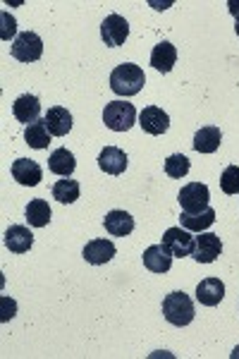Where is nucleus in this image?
Wrapping results in <instances>:
<instances>
[{
	"instance_id": "1",
	"label": "nucleus",
	"mask_w": 239,
	"mask_h": 359,
	"mask_svg": "<svg viewBox=\"0 0 239 359\" xmlns=\"http://www.w3.org/2000/svg\"><path fill=\"white\" fill-rule=\"evenodd\" d=\"M146 84V74L134 62H122L110 72V89L118 96H137Z\"/></svg>"
},
{
	"instance_id": "2",
	"label": "nucleus",
	"mask_w": 239,
	"mask_h": 359,
	"mask_svg": "<svg viewBox=\"0 0 239 359\" xmlns=\"http://www.w3.org/2000/svg\"><path fill=\"white\" fill-rule=\"evenodd\" d=\"M163 316L168 323L182 328L194 321V302L186 292H170L163 299Z\"/></svg>"
},
{
	"instance_id": "3",
	"label": "nucleus",
	"mask_w": 239,
	"mask_h": 359,
	"mask_svg": "<svg viewBox=\"0 0 239 359\" xmlns=\"http://www.w3.org/2000/svg\"><path fill=\"white\" fill-rule=\"evenodd\" d=\"M103 123L113 132H127L137 123V108L127 101H110L103 111Z\"/></svg>"
},
{
	"instance_id": "4",
	"label": "nucleus",
	"mask_w": 239,
	"mask_h": 359,
	"mask_svg": "<svg viewBox=\"0 0 239 359\" xmlns=\"http://www.w3.org/2000/svg\"><path fill=\"white\" fill-rule=\"evenodd\" d=\"M161 245L165 247L175 259H184V257H191V252H194V237H191L189 230H184L182 225H179V228L165 230Z\"/></svg>"
},
{
	"instance_id": "5",
	"label": "nucleus",
	"mask_w": 239,
	"mask_h": 359,
	"mask_svg": "<svg viewBox=\"0 0 239 359\" xmlns=\"http://www.w3.org/2000/svg\"><path fill=\"white\" fill-rule=\"evenodd\" d=\"M208 201H211V192L201 182L184 184L182 192H179V206H182L184 213H201L203 208H208Z\"/></svg>"
},
{
	"instance_id": "6",
	"label": "nucleus",
	"mask_w": 239,
	"mask_h": 359,
	"mask_svg": "<svg viewBox=\"0 0 239 359\" xmlns=\"http://www.w3.org/2000/svg\"><path fill=\"white\" fill-rule=\"evenodd\" d=\"M43 55V41L39 34L22 32L13 43V57L20 62H36Z\"/></svg>"
},
{
	"instance_id": "7",
	"label": "nucleus",
	"mask_w": 239,
	"mask_h": 359,
	"mask_svg": "<svg viewBox=\"0 0 239 359\" xmlns=\"http://www.w3.org/2000/svg\"><path fill=\"white\" fill-rule=\"evenodd\" d=\"M127 36H130V25H127V20L122 15L113 13L103 20L101 39L106 41V46H110V48H118V46H122L127 41Z\"/></svg>"
},
{
	"instance_id": "8",
	"label": "nucleus",
	"mask_w": 239,
	"mask_h": 359,
	"mask_svg": "<svg viewBox=\"0 0 239 359\" xmlns=\"http://www.w3.org/2000/svg\"><path fill=\"white\" fill-rule=\"evenodd\" d=\"M223 254V242H220L218 235L213 233H199V237H194V262L199 264H213L215 259Z\"/></svg>"
},
{
	"instance_id": "9",
	"label": "nucleus",
	"mask_w": 239,
	"mask_h": 359,
	"mask_svg": "<svg viewBox=\"0 0 239 359\" xmlns=\"http://www.w3.org/2000/svg\"><path fill=\"white\" fill-rule=\"evenodd\" d=\"M139 125H142V130L146 132V135L161 137V135H165L168 127H170V118H168V113L163 111V108L146 106L139 113Z\"/></svg>"
},
{
	"instance_id": "10",
	"label": "nucleus",
	"mask_w": 239,
	"mask_h": 359,
	"mask_svg": "<svg viewBox=\"0 0 239 359\" xmlns=\"http://www.w3.org/2000/svg\"><path fill=\"white\" fill-rule=\"evenodd\" d=\"M115 252H118V249H115L113 242L106 240V237H98V240L86 242L81 257H84L91 266H103L115 257Z\"/></svg>"
},
{
	"instance_id": "11",
	"label": "nucleus",
	"mask_w": 239,
	"mask_h": 359,
	"mask_svg": "<svg viewBox=\"0 0 239 359\" xmlns=\"http://www.w3.org/2000/svg\"><path fill=\"white\" fill-rule=\"evenodd\" d=\"M13 177L22 187H36V184L43 180V170L36 161L32 158H17L13 163Z\"/></svg>"
},
{
	"instance_id": "12",
	"label": "nucleus",
	"mask_w": 239,
	"mask_h": 359,
	"mask_svg": "<svg viewBox=\"0 0 239 359\" xmlns=\"http://www.w3.org/2000/svg\"><path fill=\"white\" fill-rule=\"evenodd\" d=\"M225 297V285L220 278H203L196 285V299L203 306H218Z\"/></svg>"
},
{
	"instance_id": "13",
	"label": "nucleus",
	"mask_w": 239,
	"mask_h": 359,
	"mask_svg": "<svg viewBox=\"0 0 239 359\" xmlns=\"http://www.w3.org/2000/svg\"><path fill=\"white\" fill-rule=\"evenodd\" d=\"M43 123L53 137H65L67 132L72 130V113L62 106H53L43 115Z\"/></svg>"
},
{
	"instance_id": "14",
	"label": "nucleus",
	"mask_w": 239,
	"mask_h": 359,
	"mask_svg": "<svg viewBox=\"0 0 239 359\" xmlns=\"http://www.w3.org/2000/svg\"><path fill=\"white\" fill-rule=\"evenodd\" d=\"M98 168L108 175H122L127 170V154L118 147H106L98 154Z\"/></svg>"
},
{
	"instance_id": "15",
	"label": "nucleus",
	"mask_w": 239,
	"mask_h": 359,
	"mask_svg": "<svg viewBox=\"0 0 239 359\" xmlns=\"http://www.w3.org/2000/svg\"><path fill=\"white\" fill-rule=\"evenodd\" d=\"M32 245H34V235L25 225H10L5 230V247L13 254H25L32 249Z\"/></svg>"
},
{
	"instance_id": "16",
	"label": "nucleus",
	"mask_w": 239,
	"mask_h": 359,
	"mask_svg": "<svg viewBox=\"0 0 239 359\" xmlns=\"http://www.w3.org/2000/svg\"><path fill=\"white\" fill-rule=\"evenodd\" d=\"M172 259L175 257L163 245H153L144 252V266L151 273H168L172 269Z\"/></svg>"
},
{
	"instance_id": "17",
	"label": "nucleus",
	"mask_w": 239,
	"mask_h": 359,
	"mask_svg": "<svg viewBox=\"0 0 239 359\" xmlns=\"http://www.w3.org/2000/svg\"><path fill=\"white\" fill-rule=\"evenodd\" d=\"M13 113L20 123L25 125H32V123H39V115H41V101L34 94H25L20 96L17 101L13 103Z\"/></svg>"
},
{
	"instance_id": "18",
	"label": "nucleus",
	"mask_w": 239,
	"mask_h": 359,
	"mask_svg": "<svg viewBox=\"0 0 239 359\" xmlns=\"http://www.w3.org/2000/svg\"><path fill=\"white\" fill-rule=\"evenodd\" d=\"M175 62H177V50H175V46L170 41H161L158 46H153V50H151V65L158 69V72L168 74L175 67Z\"/></svg>"
},
{
	"instance_id": "19",
	"label": "nucleus",
	"mask_w": 239,
	"mask_h": 359,
	"mask_svg": "<svg viewBox=\"0 0 239 359\" xmlns=\"http://www.w3.org/2000/svg\"><path fill=\"white\" fill-rule=\"evenodd\" d=\"M215 223V211L211 206L203 208L201 213H184L179 216V225H182L184 230H189V233H206L208 228Z\"/></svg>"
},
{
	"instance_id": "20",
	"label": "nucleus",
	"mask_w": 239,
	"mask_h": 359,
	"mask_svg": "<svg viewBox=\"0 0 239 359\" xmlns=\"http://www.w3.org/2000/svg\"><path fill=\"white\" fill-rule=\"evenodd\" d=\"M103 225H106V230L113 237H127L134 230V218L127 211L115 208V211H110L108 216L103 218Z\"/></svg>"
},
{
	"instance_id": "21",
	"label": "nucleus",
	"mask_w": 239,
	"mask_h": 359,
	"mask_svg": "<svg viewBox=\"0 0 239 359\" xmlns=\"http://www.w3.org/2000/svg\"><path fill=\"white\" fill-rule=\"evenodd\" d=\"M220 142H223V132L213 125L201 127V130L194 135V149L199 154H215L220 147Z\"/></svg>"
},
{
	"instance_id": "22",
	"label": "nucleus",
	"mask_w": 239,
	"mask_h": 359,
	"mask_svg": "<svg viewBox=\"0 0 239 359\" xmlns=\"http://www.w3.org/2000/svg\"><path fill=\"white\" fill-rule=\"evenodd\" d=\"M74 168H77L74 154L67 151L65 147L55 149V151L50 154V158H48V170L50 172H55V175H60V177H69L74 172Z\"/></svg>"
},
{
	"instance_id": "23",
	"label": "nucleus",
	"mask_w": 239,
	"mask_h": 359,
	"mask_svg": "<svg viewBox=\"0 0 239 359\" xmlns=\"http://www.w3.org/2000/svg\"><path fill=\"white\" fill-rule=\"evenodd\" d=\"M27 223L32 228H46L50 223V206L46 199H32L25 208Z\"/></svg>"
},
{
	"instance_id": "24",
	"label": "nucleus",
	"mask_w": 239,
	"mask_h": 359,
	"mask_svg": "<svg viewBox=\"0 0 239 359\" xmlns=\"http://www.w3.org/2000/svg\"><path fill=\"white\" fill-rule=\"evenodd\" d=\"M25 142H27L32 149H48V144H50V132H48V127H46L43 120L27 125V130H25Z\"/></svg>"
},
{
	"instance_id": "25",
	"label": "nucleus",
	"mask_w": 239,
	"mask_h": 359,
	"mask_svg": "<svg viewBox=\"0 0 239 359\" xmlns=\"http://www.w3.org/2000/svg\"><path fill=\"white\" fill-rule=\"evenodd\" d=\"M79 182L77 180H57L53 184V199H57L60 204H74V201L79 199Z\"/></svg>"
},
{
	"instance_id": "26",
	"label": "nucleus",
	"mask_w": 239,
	"mask_h": 359,
	"mask_svg": "<svg viewBox=\"0 0 239 359\" xmlns=\"http://www.w3.org/2000/svg\"><path fill=\"white\" fill-rule=\"evenodd\" d=\"M189 158L184 154H172L165 158V172L168 177H175V180H182L186 172H189Z\"/></svg>"
},
{
	"instance_id": "27",
	"label": "nucleus",
	"mask_w": 239,
	"mask_h": 359,
	"mask_svg": "<svg viewBox=\"0 0 239 359\" xmlns=\"http://www.w3.org/2000/svg\"><path fill=\"white\" fill-rule=\"evenodd\" d=\"M220 189L225 194H239V165H227L220 177Z\"/></svg>"
},
{
	"instance_id": "28",
	"label": "nucleus",
	"mask_w": 239,
	"mask_h": 359,
	"mask_svg": "<svg viewBox=\"0 0 239 359\" xmlns=\"http://www.w3.org/2000/svg\"><path fill=\"white\" fill-rule=\"evenodd\" d=\"M3 22H5V29H3V39H10L15 36V20L10 17L8 13L3 15Z\"/></svg>"
},
{
	"instance_id": "29",
	"label": "nucleus",
	"mask_w": 239,
	"mask_h": 359,
	"mask_svg": "<svg viewBox=\"0 0 239 359\" xmlns=\"http://www.w3.org/2000/svg\"><path fill=\"white\" fill-rule=\"evenodd\" d=\"M227 10H230V15L237 20V25H239V0H230L227 3Z\"/></svg>"
},
{
	"instance_id": "30",
	"label": "nucleus",
	"mask_w": 239,
	"mask_h": 359,
	"mask_svg": "<svg viewBox=\"0 0 239 359\" xmlns=\"http://www.w3.org/2000/svg\"><path fill=\"white\" fill-rule=\"evenodd\" d=\"M230 357H232V359H239V347H235V352H232Z\"/></svg>"
},
{
	"instance_id": "31",
	"label": "nucleus",
	"mask_w": 239,
	"mask_h": 359,
	"mask_svg": "<svg viewBox=\"0 0 239 359\" xmlns=\"http://www.w3.org/2000/svg\"><path fill=\"white\" fill-rule=\"evenodd\" d=\"M235 32H237V36H239V25H235Z\"/></svg>"
}]
</instances>
